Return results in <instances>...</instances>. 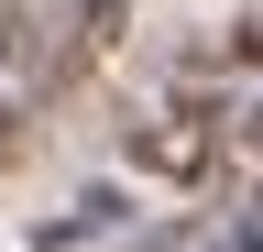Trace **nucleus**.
Here are the masks:
<instances>
[{
  "label": "nucleus",
  "mask_w": 263,
  "mask_h": 252,
  "mask_svg": "<svg viewBox=\"0 0 263 252\" xmlns=\"http://www.w3.org/2000/svg\"><path fill=\"white\" fill-rule=\"evenodd\" d=\"M132 153H143L154 176H176V186H197L219 165V121L197 110V99H176V110H154V121H132Z\"/></svg>",
  "instance_id": "f257e3e1"
},
{
  "label": "nucleus",
  "mask_w": 263,
  "mask_h": 252,
  "mask_svg": "<svg viewBox=\"0 0 263 252\" xmlns=\"http://www.w3.org/2000/svg\"><path fill=\"white\" fill-rule=\"evenodd\" d=\"M0 153H11V88H0Z\"/></svg>",
  "instance_id": "f03ea898"
},
{
  "label": "nucleus",
  "mask_w": 263,
  "mask_h": 252,
  "mask_svg": "<svg viewBox=\"0 0 263 252\" xmlns=\"http://www.w3.org/2000/svg\"><path fill=\"white\" fill-rule=\"evenodd\" d=\"M241 132H252V153H263V99H252V121H241Z\"/></svg>",
  "instance_id": "7ed1b4c3"
},
{
  "label": "nucleus",
  "mask_w": 263,
  "mask_h": 252,
  "mask_svg": "<svg viewBox=\"0 0 263 252\" xmlns=\"http://www.w3.org/2000/svg\"><path fill=\"white\" fill-rule=\"evenodd\" d=\"M0 33H11V0H0Z\"/></svg>",
  "instance_id": "20e7f679"
}]
</instances>
